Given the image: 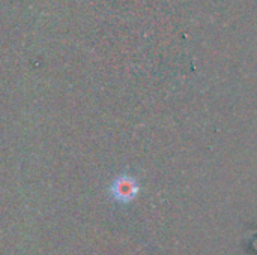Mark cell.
I'll return each instance as SVG.
<instances>
[{"label": "cell", "instance_id": "obj_1", "mask_svg": "<svg viewBox=\"0 0 257 255\" xmlns=\"http://www.w3.org/2000/svg\"><path fill=\"white\" fill-rule=\"evenodd\" d=\"M113 197L120 203H130L134 200L139 194V185L137 180L130 176H122L117 180H114L111 186Z\"/></svg>", "mask_w": 257, "mask_h": 255}]
</instances>
